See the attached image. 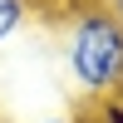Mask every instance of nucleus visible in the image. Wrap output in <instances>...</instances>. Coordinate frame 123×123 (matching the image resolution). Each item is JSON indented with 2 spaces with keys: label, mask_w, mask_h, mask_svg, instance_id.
<instances>
[{
  "label": "nucleus",
  "mask_w": 123,
  "mask_h": 123,
  "mask_svg": "<svg viewBox=\"0 0 123 123\" xmlns=\"http://www.w3.org/2000/svg\"><path fill=\"white\" fill-rule=\"evenodd\" d=\"M69 79L89 98L123 89V10L113 0H84L69 15Z\"/></svg>",
  "instance_id": "f257e3e1"
},
{
  "label": "nucleus",
  "mask_w": 123,
  "mask_h": 123,
  "mask_svg": "<svg viewBox=\"0 0 123 123\" xmlns=\"http://www.w3.org/2000/svg\"><path fill=\"white\" fill-rule=\"evenodd\" d=\"M25 20H30V0H0V44L20 35Z\"/></svg>",
  "instance_id": "f03ea898"
},
{
  "label": "nucleus",
  "mask_w": 123,
  "mask_h": 123,
  "mask_svg": "<svg viewBox=\"0 0 123 123\" xmlns=\"http://www.w3.org/2000/svg\"><path fill=\"white\" fill-rule=\"evenodd\" d=\"M94 123H123V94L94 98Z\"/></svg>",
  "instance_id": "7ed1b4c3"
},
{
  "label": "nucleus",
  "mask_w": 123,
  "mask_h": 123,
  "mask_svg": "<svg viewBox=\"0 0 123 123\" xmlns=\"http://www.w3.org/2000/svg\"><path fill=\"white\" fill-rule=\"evenodd\" d=\"M35 123H84V118H35Z\"/></svg>",
  "instance_id": "20e7f679"
},
{
  "label": "nucleus",
  "mask_w": 123,
  "mask_h": 123,
  "mask_svg": "<svg viewBox=\"0 0 123 123\" xmlns=\"http://www.w3.org/2000/svg\"><path fill=\"white\" fill-rule=\"evenodd\" d=\"M113 5H118V10H123V0H113Z\"/></svg>",
  "instance_id": "39448f33"
},
{
  "label": "nucleus",
  "mask_w": 123,
  "mask_h": 123,
  "mask_svg": "<svg viewBox=\"0 0 123 123\" xmlns=\"http://www.w3.org/2000/svg\"><path fill=\"white\" fill-rule=\"evenodd\" d=\"M118 94H123V89H118Z\"/></svg>",
  "instance_id": "423d86ee"
}]
</instances>
